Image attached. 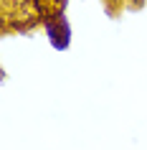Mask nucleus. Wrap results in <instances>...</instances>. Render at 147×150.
I'll return each instance as SVG.
<instances>
[]
</instances>
